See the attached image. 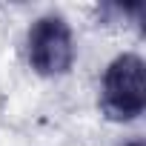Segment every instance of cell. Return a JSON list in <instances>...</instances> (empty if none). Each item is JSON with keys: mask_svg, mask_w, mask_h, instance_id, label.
<instances>
[{"mask_svg": "<svg viewBox=\"0 0 146 146\" xmlns=\"http://www.w3.org/2000/svg\"><path fill=\"white\" fill-rule=\"evenodd\" d=\"M146 106L143 60L132 52L115 57L103 72V112L112 120H135Z\"/></svg>", "mask_w": 146, "mask_h": 146, "instance_id": "6da1fadb", "label": "cell"}, {"mask_svg": "<svg viewBox=\"0 0 146 146\" xmlns=\"http://www.w3.org/2000/svg\"><path fill=\"white\" fill-rule=\"evenodd\" d=\"M26 49H29L32 69L46 78L66 75L75 63V37H72V29L60 15L37 17L29 29Z\"/></svg>", "mask_w": 146, "mask_h": 146, "instance_id": "7a4b0ae2", "label": "cell"}, {"mask_svg": "<svg viewBox=\"0 0 146 146\" xmlns=\"http://www.w3.org/2000/svg\"><path fill=\"white\" fill-rule=\"evenodd\" d=\"M129 146H143V143H140V140H132V143H129Z\"/></svg>", "mask_w": 146, "mask_h": 146, "instance_id": "3957f363", "label": "cell"}]
</instances>
